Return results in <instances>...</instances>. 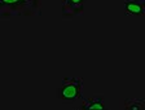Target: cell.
Returning a JSON list of instances; mask_svg holds the SVG:
<instances>
[{"label": "cell", "instance_id": "cell-1", "mask_svg": "<svg viewBox=\"0 0 145 110\" xmlns=\"http://www.w3.org/2000/svg\"><path fill=\"white\" fill-rule=\"evenodd\" d=\"M80 87H82V80L79 79L66 80V83L63 84V87L60 91L61 97L63 100H75L80 95Z\"/></svg>", "mask_w": 145, "mask_h": 110}, {"label": "cell", "instance_id": "cell-2", "mask_svg": "<svg viewBox=\"0 0 145 110\" xmlns=\"http://www.w3.org/2000/svg\"><path fill=\"white\" fill-rule=\"evenodd\" d=\"M124 8H126V12L128 13V14H144L145 13L144 5L136 3V1H130V0L126 1Z\"/></svg>", "mask_w": 145, "mask_h": 110}, {"label": "cell", "instance_id": "cell-3", "mask_svg": "<svg viewBox=\"0 0 145 110\" xmlns=\"http://www.w3.org/2000/svg\"><path fill=\"white\" fill-rule=\"evenodd\" d=\"M83 107H84L86 110H105L106 109V106L104 105L101 98H92V100L88 101Z\"/></svg>", "mask_w": 145, "mask_h": 110}, {"label": "cell", "instance_id": "cell-4", "mask_svg": "<svg viewBox=\"0 0 145 110\" xmlns=\"http://www.w3.org/2000/svg\"><path fill=\"white\" fill-rule=\"evenodd\" d=\"M128 109L130 110H141L142 109V104H144V102H142V101H132V102H128Z\"/></svg>", "mask_w": 145, "mask_h": 110}, {"label": "cell", "instance_id": "cell-5", "mask_svg": "<svg viewBox=\"0 0 145 110\" xmlns=\"http://www.w3.org/2000/svg\"><path fill=\"white\" fill-rule=\"evenodd\" d=\"M26 0H1L3 4H20V3H25Z\"/></svg>", "mask_w": 145, "mask_h": 110}, {"label": "cell", "instance_id": "cell-6", "mask_svg": "<svg viewBox=\"0 0 145 110\" xmlns=\"http://www.w3.org/2000/svg\"><path fill=\"white\" fill-rule=\"evenodd\" d=\"M67 1L71 4H82L83 3V0H67Z\"/></svg>", "mask_w": 145, "mask_h": 110}]
</instances>
